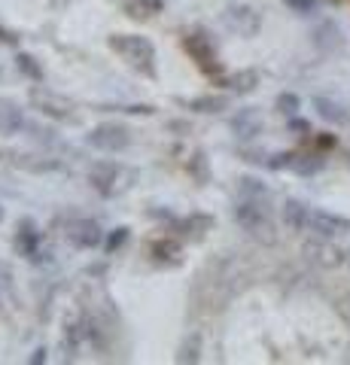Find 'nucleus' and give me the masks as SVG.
<instances>
[{"label":"nucleus","instance_id":"f257e3e1","mask_svg":"<svg viewBox=\"0 0 350 365\" xmlns=\"http://www.w3.org/2000/svg\"><path fill=\"white\" fill-rule=\"evenodd\" d=\"M110 49L122 61H128V67H134V71L155 76V46L140 34H116V37H110Z\"/></svg>","mask_w":350,"mask_h":365},{"label":"nucleus","instance_id":"f03ea898","mask_svg":"<svg viewBox=\"0 0 350 365\" xmlns=\"http://www.w3.org/2000/svg\"><path fill=\"white\" fill-rule=\"evenodd\" d=\"M268 198H247L241 195L235 204V220L244 232H250L256 237H268L271 241V213H268Z\"/></svg>","mask_w":350,"mask_h":365},{"label":"nucleus","instance_id":"7ed1b4c3","mask_svg":"<svg viewBox=\"0 0 350 365\" xmlns=\"http://www.w3.org/2000/svg\"><path fill=\"white\" fill-rule=\"evenodd\" d=\"M183 49L189 52V58L198 64L201 73H207V76H220L222 73L217 46H213V40L207 37L205 31H189L186 37H183Z\"/></svg>","mask_w":350,"mask_h":365},{"label":"nucleus","instance_id":"20e7f679","mask_svg":"<svg viewBox=\"0 0 350 365\" xmlns=\"http://www.w3.org/2000/svg\"><path fill=\"white\" fill-rule=\"evenodd\" d=\"M86 140H88V146H95L101 153H122L131 143V131L119 122H104L88 131Z\"/></svg>","mask_w":350,"mask_h":365},{"label":"nucleus","instance_id":"39448f33","mask_svg":"<svg viewBox=\"0 0 350 365\" xmlns=\"http://www.w3.org/2000/svg\"><path fill=\"white\" fill-rule=\"evenodd\" d=\"M64 237L76 250H95L104 241V232H101V225L95 220H71L64 225Z\"/></svg>","mask_w":350,"mask_h":365},{"label":"nucleus","instance_id":"423d86ee","mask_svg":"<svg viewBox=\"0 0 350 365\" xmlns=\"http://www.w3.org/2000/svg\"><path fill=\"white\" fill-rule=\"evenodd\" d=\"M308 228L317 237H323V241H332V237H341V235L350 232V220H347V216L329 213V210H311Z\"/></svg>","mask_w":350,"mask_h":365},{"label":"nucleus","instance_id":"0eeeda50","mask_svg":"<svg viewBox=\"0 0 350 365\" xmlns=\"http://www.w3.org/2000/svg\"><path fill=\"white\" fill-rule=\"evenodd\" d=\"M222 21H225V28L241 34V37H253V34L262 28V19H259L253 6H229L222 13Z\"/></svg>","mask_w":350,"mask_h":365},{"label":"nucleus","instance_id":"6e6552de","mask_svg":"<svg viewBox=\"0 0 350 365\" xmlns=\"http://www.w3.org/2000/svg\"><path fill=\"white\" fill-rule=\"evenodd\" d=\"M119 177H122V168L119 165H113V162H101L92 168V174H88V182L98 189V195H104V198H113L119 192Z\"/></svg>","mask_w":350,"mask_h":365},{"label":"nucleus","instance_id":"1a4fd4ad","mask_svg":"<svg viewBox=\"0 0 350 365\" xmlns=\"http://www.w3.org/2000/svg\"><path fill=\"white\" fill-rule=\"evenodd\" d=\"M262 128H265V122H262V113L256 107H244L232 116V131L238 140H253L256 134H262Z\"/></svg>","mask_w":350,"mask_h":365},{"label":"nucleus","instance_id":"9d476101","mask_svg":"<svg viewBox=\"0 0 350 365\" xmlns=\"http://www.w3.org/2000/svg\"><path fill=\"white\" fill-rule=\"evenodd\" d=\"M40 244H43V235L37 232L34 220H21L19 228H16V250L21 256L40 262Z\"/></svg>","mask_w":350,"mask_h":365},{"label":"nucleus","instance_id":"9b49d317","mask_svg":"<svg viewBox=\"0 0 350 365\" xmlns=\"http://www.w3.org/2000/svg\"><path fill=\"white\" fill-rule=\"evenodd\" d=\"M31 101H34V107H40V113H46V116H55V119H67V116H71V104L61 101V98H55V95H49V91L34 88Z\"/></svg>","mask_w":350,"mask_h":365},{"label":"nucleus","instance_id":"f8f14e48","mask_svg":"<svg viewBox=\"0 0 350 365\" xmlns=\"http://www.w3.org/2000/svg\"><path fill=\"white\" fill-rule=\"evenodd\" d=\"M326 168V155L323 153H292V162H289V170H296L302 177H311L317 170Z\"/></svg>","mask_w":350,"mask_h":365},{"label":"nucleus","instance_id":"ddd939ff","mask_svg":"<svg viewBox=\"0 0 350 365\" xmlns=\"http://www.w3.org/2000/svg\"><path fill=\"white\" fill-rule=\"evenodd\" d=\"M150 250L155 262H165V265H180V259H183V247L174 237H159V241H153Z\"/></svg>","mask_w":350,"mask_h":365},{"label":"nucleus","instance_id":"4468645a","mask_svg":"<svg viewBox=\"0 0 350 365\" xmlns=\"http://www.w3.org/2000/svg\"><path fill=\"white\" fill-rule=\"evenodd\" d=\"M308 216H311V210H308V204H304V201L289 198L284 204V222L292 228V232H302V228H308Z\"/></svg>","mask_w":350,"mask_h":365},{"label":"nucleus","instance_id":"2eb2a0df","mask_svg":"<svg viewBox=\"0 0 350 365\" xmlns=\"http://www.w3.org/2000/svg\"><path fill=\"white\" fill-rule=\"evenodd\" d=\"M21 125H25V116H21L19 104H13V101H6V98H0V131L16 134Z\"/></svg>","mask_w":350,"mask_h":365},{"label":"nucleus","instance_id":"dca6fc26","mask_svg":"<svg viewBox=\"0 0 350 365\" xmlns=\"http://www.w3.org/2000/svg\"><path fill=\"white\" fill-rule=\"evenodd\" d=\"M314 110H317V116L326 119V122H335V125H344L347 122V110L338 104L332 98H314Z\"/></svg>","mask_w":350,"mask_h":365},{"label":"nucleus","instance_id":"f3484780","mask_svg":"<svg viewBox=\"0 0 350 365\" xmlns=\"http://www.w3.org/2000/svg\"><path fill=\"white\" fill-rule=\"evenodd\" d=\"M222 83L229 86L232 91H238V95H250V91L259 86V71H253V67H247V71H238V73L225 76Z\"/></svg>","mask_w":350,"mask_h":365},{"label":"nucleus","instance_id":"a211bd4d","mask_svg":"<svg viewBox=\"0 0 350 365\" xmlns=\"http://www.w3.org/2000/svg\"><path fill=\"white\" fill-rule=\"evenodd\" d=\"M177 228H180L183 235L205 237V232H210V228H213V216H207V213H192L189 220H180Z\"/></svg>","mask_w":350,"mask_h":365},{"label":"nucleus","instance_id":"6ab92c4d","mask_svg":"<svg viewBox=\"0 0 350 365\" xmlns=\"http://www.w3.org/2000/svg\"><path fill=\"white\" fill-rule=\"evenodd\" d=\"M186 107L195 110V113H222V110H229V98H222V95H198V98L186 101Z\"/></svg>","mask_w":350,"mask_h":365},{"label":"nucleus","instance_id":"aec40b11","mask_svg":"<svg viewBox=\"0 0 350 365\" xmlns=\"http://www.w3.org/2000/svg\"><path fill=\"white\" fill-rule=\"evenodd\" d=\"M314 43H317L320 49L332 52V49H338V46H341V31H338L332 21H323V25L314 31Z\"/></svg>","mask_w":350,"mask_h":365},{"label":"nucleus","instance_id":"412c9836","mask_svg":"<svg viewBox=\"0 0 350 365\" xmlns=\"http://www.w3.org/2000/svg\"><path fill=\"white\" fill-rule=\"evenodd\" d=\"M162 0H128L125 4V13L131 19H153V16H159L162 13Z\"/></svg>","mask_w":350,"mask_h":365},{"label":"nucleus","instance_id":"4be33fe9","mask_svg":"<svg viewBox=\"0 0 350 365\" xmlns=\"http://www.w3.org/2000/svg\"><path fill=\"white\" fill-rule=\"evenodd\" d=\"M16 67H19V71L25 73V76L37 79V83L43 79V67H40L37 58H34V55H28V52H19V55H16Z\"/></svg>","mask_w":350,"mask_h":365},{"label":"nucleus","instance_id":"5701e85b","mask_svg":"<svg viewBox=\"0 0 350 365\" xmlns=\"http://www.w3.org/2000/svg\"><path fill=\"white\" fill-rule=\"evenodd\" d=\"M308 253H314V259H320L323 265H341V262H344V253H341V250H335V247L317 244V247H308Z\"/></svg>","mask_w":350,"mask_h":365},{"label":"nucleus","instance_id":"b1692460","mask_svg":"<svg viewBox=\"0 0 350 365\" xmlns=\"http://www.w3.org/2000/svg\"><path fill=\"white\" fill-rule=\"evenodd\" d=\"M238 189H241V195H247V198H268V186L262 180H256V177H244Z\"/></svg>","mask_w":350,"mask_h":365},{"label":"nucleus","instance_id":"393cba45","mask_svg":"<svg viewBox=\"0 0 350 365\" xmlns=\"http://www.w3.org/2000/svg\"><path fill=\"white\" fill-rule=\"evenodd\" d=\"M277 113H284V116H296L299 107H302V101L299 95H292V91H284V95H277Z\"/></svg>","mask_w":350,"mask_h":365},{"label":"nucleus","instance_id":"a878e982","mask_svg":"<svg viewBox=\"0 0 350 365\" xmlns=\"http://www.w3.org/2000/svg\"><path fill=\"white\" fill-rule=\"evenodd\" d=\"M125 241H128V228H125V225L113 228V232L107 235V241H104V247H107V253H116V250H119V247H125Z\"/></svg>","mask_w":350,"mask_h":365},{"label":"nucleus","instance_id":"bb28decb","mask_svg":"<svg viewBox=\"0 0 350 365\" xmlns=\"http://www.w3.org/2000/svg\"><path fill=\"white\" fill-rule=\"evenodd\" d=\"M189 170L195 174L198 182H207V158H205V153H195L189 158Z\"/></svg>","mask_w":350,"mask_h":365},{"label":"nucleus","instance_id":"cd10ccee","mask_svg":"<svg viewBox=\"0 0 350 365\" xmlns=\"http://www.w3.org/2000/svg\"><path fill=\"white\" fill-rule=\"evenodd\" d=\"M198 344H201V338L192 335L186 344L180 347V356H177V359H180V362H198Z\"/></svg>","mask_w":350,"mask_h":365},{"label":"nucleus","instance_id":"c85d7f7f","mask_svg":"<svg viewBox=\"0 0 350 365\" xmlns=\"http://www.w3.org/2000/svg\"><path fill=\"white\" fill-rule=\"evenodd\" d=\"M284 4L292 9V13H302V16H308L317 9V0H284Z\"/></svg>","mask_w":350,"mask_h":365},{"label":"nucleus","instance_id":"c756f323","mask_svg":"<svg viewBox=\"0 0 350 365\" xmlns=\"http://www.w3.org/2000/svg\"><path fill=\"white\" fill-rule=\"evenodd\" d=\"M289 131L308 134V131H311V125H308V122H304V119H296V116H289Z\"/></svg>","mask_w":350,"mask_h":365},{"label":"nucleus","instance_id":"7c9ffc66","mask_svg":"<svg viewBox=\"0 0 350 365\" xmlns=\"http://www.w3.org/2000/svg\"><path fill=\"white\" fill-rule=\"evenodd\" d=\"M0 40H4V43H19L16 34L9 31V28H4V25H0Z\"/></svg>","mask_w":350,"mask_h":365},{"label":"nucleus","instance_id":"2f4dec72","mask_svg":"<svg viewBox=\"0 0 350 365\" xmlns=\"http://www.w3.org/2000/svg\"><path fill=\"white\" fill-rule=\"evenodd\" d=\"M317 143L323 146V150H329V146H335V137H329V134H326V137H320Z\"/></svg>","mask_w":350,"mask_h":365},{"label":"nucleus","instance_id":"473e14b6","mask_svg":"<svg viewBox=\"0 0 350 365\" xmlns=\"http://www.w3.org/2000/svg\"><path fill=\"white\" fill-rule=\"evenodd\" d=\"M31 362H46V350H37V353L31 356Z\"/></svg>","mask_w":350,"mask_h":365},{"label":"nucleus","instance_id":"72a5a7b5","mask_svg":"<svg viewBox=\"0 0 350 365\" xmlns=\"http://www.w3.org/2000/svg\"><path fill=\"white\" fill-rule=\"evenodd\" d=\"M0 220H4V207H0Z\"/></svg>","mask_w":350,"mask_h":365},{"label":"nucleus","instance_id":"f704fd0d","mask_svg":"<svg viewBox=\"0 0 350 365\" xmlns=\"http://www.w3.org/2000/svg\"><path fill=\"white\" fill-rule=\"evenodd\" d=\"M347 165H350V155H347Z\"/></svg>","mask_w":350,"mask_h":365}]
</instances>
